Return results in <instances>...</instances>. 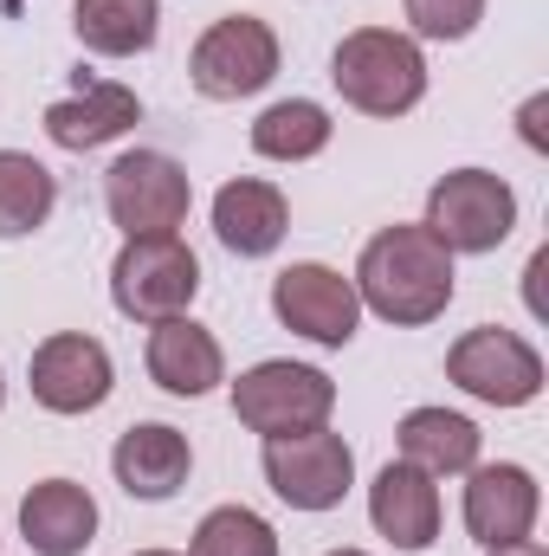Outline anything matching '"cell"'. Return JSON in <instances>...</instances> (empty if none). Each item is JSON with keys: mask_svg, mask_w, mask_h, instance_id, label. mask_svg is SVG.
I'll list each match as a JSON object with an SVG mask.
<instances>
[{"mask_svg": "<svg viewBox=\"0 0 549 556\" xmlns=\"http://www.w3.org/2000/svg\"><path fill=\"white\" fill-rule=\"evenodd\" d=\"M356 298L388 324H433L452 304V253L426 227H382L356 260Z\"/></svg>", "mask_w": 549, "mask_h": 556, "instance_id": "6da1fadb", "label": "cell"}, {"mask_svg": "<svg viewBox=\"0 0 549 556\" xmlns=\"http://www.w3.org/2000/svg\"><path fill=\"white\" fill-rule=\"evenodd\" d=\"M330 85L362 117H408L426 98V52L395 26H356L330 59Z\"/></svg>", "mask_w": 549, "mask_h": 556, "instance_id": "7a4b0ae2", "label": "cell"}, {"mask_svg": "<svg viewBox=\"0 0 549 556\" xmlns=\"http://www.w3.org/2000/svg\"><path fill=\"white\" fill-rule=\"evenodd\" d=\"M420 227L446 253H498L511 240V227H518V194L491 168H452V175L433 181Z\"/></svg>", "mask_w": 549, "mask_h": 556, "instance_id": "3957f363", "label": "cell"}, {"mask_svg": "<svg viewBox=\"0 0 549 556\" xmlns=\"http://www.w3.org/2000/svg\"><path fill=\"white\" fill-rule=\"evenodd\" d=\"M104 207L111 220L130 233V240H155V233H175L194 207V181L175 155L162 149H130L104 168Z\"/></svg>", "mask_w": 549, "mask_h": 556, "instance_id": "277c9868", "label": "cell"}, {"mask_svg": "<svg viewBox=\"0 0 549 556\" xmlns=\"http://www.w3.org/2000/svg\"><path fill=\"white\" fill-rule=\"evenodd\" d=\"M201 291V260L175 240V233H155V240H124L117 266H111V298L130 324H168V317H188Z\"/></svg>", "mask_w": 549, "mask_h": 556, "instance_id": "5b68a950", "label": "cell"}, {"mask_svg": "<svg viewBox=\"0 0 549 556\" xmlns=\"http://www.w3.org/2000/svg\"><path fill=\"white\" fill-rule=\"evenodd\" d=\"M188 78L201 98L214 104H233V98H253L278 78V33L259 20V13H227L214 20L194 52H188Z\"/></svg>", "mask_w": 549, "mask_h": 556, "instance_id": "8992f818", "label": "cell"}, {"mask_svg": "<svg viewBox=\"0 0 549 556\" xmlns=\"http://www.w3.org/2000/svg\"><path fill=\"white\" fill-rule=\"evenodd\" d=\"M446 376L472 402H485V408H524V402L544 395V356H537V343H524L518 330H498V324L465 330L446 350Z\"/></svg>", "mask_w": 549, "mask_h": 556, "instance_id": "52a82bcc", "label": "cell"}, {"mask_svg": "<svg viewBox=\"0 0 549 556\" xmlns=\"http://www.w3.org/2000/svg\"><path fill=\"white\" fill-rule=\"evenodd\" d=\"M336 408V382L310 363H253L240 382H233V415L246 420L253 433H310L323 427Z\"/></svg>", "mask_w": 549, "mask_h": 556, "instance_id": "ba28073f", "label": "cell"}, {"mask_svg": "<svg viewBox=\"0 0 549 556\" xmlns=\"http://www.w3.org/2000/svg\"><path fill=\"white\" fill-rule=\"evenodd\" d=\"M266 479L291 511H336L356 485V453L330 427L278 433V440H266Z\"/></svg>", "mask_w": 549, "mask_h": 556, "instance_id": "9c48e42d", "label": "cell"}, {"mask_svg": "<svg viewBox=\"0 0 549 556\" xmlns=\"http://www.w3.org/2000/svg\"><path fill=\"white\" fill-rule=\"evenodd\" d=\"M33 402L46 408V415H91V408H104L111 402V382H117V369H111V350L98 343V337H85V330H59V337H46L39 350H33Z\"/></svg>", "mask_w": 549, "mask_h": 556, "instance_id": "30bf717a", "label": "cell"}, {"mask_svg": "<svg viewBox=\"0 0 549 556\" xmlns=\"http://www.w3.org/2000/svg\"><path fill=\"white\" fill-rule=\"evenodd\" d=\"M272 311H278L284 330H297V337H310V343H323V350H343V343L356 337V324H362L356 285L343 273H330V266H317V260L284 266V273L272 278Z\"/></svg>", "mask_w": 549, "mask_h": 556, "instance_id": "8fae6325", "label": "cell"}, {"mask_svg": "<svg viewBox=\"0 0 549 556\" xmlns=\"http://www.w3.org/2000/svg\"><path fill=\"white\" fill-rule=\"evenodd\" d=\"M537 505H544V492L524 466H472L465 472V531L485 551H505V544L531 538Z\"/></svg>", "mask_w": 549, "mask_h": 556, "instance_id": "7c38bea8", "label": "cell"}, {"mask_svg": "<svg viewBox=\"0 0 549 556\" xmlns=\"http://www.w3.org/2000/svg\"><path fill=\"white\" fill-rule=\"evenodd\" d=\"M130 124H142V98L137 91L117 85V78H85V72H78V91L59 98V104L46 111V137L59 142V149H72V155L117 142Z\"/></svg>", "mask_w": 549, "mask_h": 556, "instance_id": "4fadbf2b", "label": "cell"}, {"mask_svg": "<svg viewBox=\"0 0 549 556\" xmlns=\"http://www.w3.org/2000/svg\"><path fill=\"white\" fill-rule=\"evenodd\" d=\"M111 472H117V485H124L130 498L162 505V498H175V492L188 485V472H194V446H188L181 427H168V420H142V427H130V433L117 440Z\"/></svg>", "mask_w": 549, "mask_h": 556, "instance_id": "5bb4252c", "label": "cell"}, {"mask_svg": "<svg viewBox=\"0 0 549 556\" xmlns=\"http://www.w3.org/2000/svg\"><path fill=\"white\" fill-rule=\"evenodd\" d=\"M369 518L395 551H433V538H439V485L408 459H388L375 472V485H369Z\"/></svg>", "mask_w": 549, "mask_h": 556, "instance_id": "9a60e30c", "label": "cell"}, {"mask_svg": "<svg viewBox=\"0 0 549 556\" xmlns=\"http://www.w3.org/2000/svg\"><path fill=\"white\" fill-rule=\"evenodd\" d=\"M20 538L39 556H85L98 538V498L78 479H39L20 498Z\"/></svg>", "mask_w": 549, "mask_h": 556, "instance_id": "2e32d148", "label": "cell"}, {"mask_svg": "<svg viewBox=\"0 0 549 556\" xmlns=\"http://www.w3.org/2000/svg\"><path fill=\"white\" fill-rule=\"evenodd\" d=\"M149 382L168 389V395H207L227 382V356L214 343V330H201L194 317H168V324H149Z\"/></svg>", "mask_w": 549, "mask_h": 556, "instance_id": "e0dca14e", "label": "cell"}, {"mask_svg": "<svg viewBox=\"0 0 549 556\" xmlns=\"http://www.w3.org/2000/svg\"><path fill=\"white\" fill-rule=\"evenodd\" d=\"M214 233H220L227 253L266 260V253H278V240L291 233V207H284V194H278L272 181L240 175V181H227L214 194Z\"/></svg>", "mask_w": 549, "mask_h": 556, "instance_id": "ac0fdd59", "label": "cell"}, {"mask_svg": "<svg viewBox=\"0 0 549 556\" xmlns=\"http://www.w3.org/2000/svg\"><path fill=\"white\" fill-rule=\"evenodd\" d=\"M401 459L420 466L426 479H446V472H472L478 466V427L452 408H413L401 420Z\"/></svg>", "mask_w": 549, "mask_h": 556, "instance_id": "d6986e66", "label": "cell"}, {"mask_svg": "<svg viewBox=\"0 0 549 556\" xmlns=\"http://www.w3.org/2000/svg\"><path fill=\"white\" fill-rule=\"evenodd\" d=\"M72 26H78V39L91 52L137 59V52L155 46V33H162V7L155 0H78L72 7Z\"/></svg>", "mask_w": 549, "mask_h": 556, "instance_id": "ffe728a7", "label": "cell"}, {"mask_svg": "<svg viewBox=\"0 0 549 556\" xmlns=\"http://www.w3.org/2000/svg\"><path fill=\"white\" fill-rule=\"evenodd\" d=\"M52 207H59L52 168L26 149H0V240H20V233L46 227Z\"/></svg>", "mask_w": 549, "mask_h": 556, "instance_id": "44dd1931", "label": "cell"}, {"mask_svg": "<svg viewBox=\"0 0 549 556\" xmlns=\"http://www.w3.org/2000/svg\"><path fill=\"white\" fill-rule=\"evenodd\" d=\"M330 111L323 104H310V98H284L272 111H259V124H253V149L266 155V162H310V155H323L330 149Z\"/></svg>", "mask_w": 549, "mask_h": 556, "instance_id": "7402d4cb", "label": "cell"}, {"mask_svg": "<svg viewBox=\"0 0 549 556\" xmlns=\"http://www.w3.org/2000/svg\"><path fill=\"white\" fill-rule=\"evenodd\" d=\"M188 556H278V531L246 505H220L194 525Z\"/></svg>", "mask_w": 549, "mask_h": 556, "instance_id": "603a6c76", "label": "cell"}, {"mask_svg": "<svg viewBox=\"0 0 549 556\" xmlns=\"http://www.w3.org/2000/svg\"><path fill=\"white\" fill-rule=\"evenodd\" d=\"M420 39H465L485 20V0H401Z\"/></svg>", "mask_w": 549, "mask_h": 556, "instance_id": "cb8c5ba5", "label": "cell"}, {"mask_svg": "<svg viewBox=\"0 0 549 556\" xmlns=\"http://www.w3.org/2000/svg\"><path fill=\"white\" fill-rule=\"evenodd\" d=\"M485 556H544V544H531V538H518V544H505V551H485Z\"/></svg>", "mask_w": 549, "mask_h": 556, "instance_id": "d4e9b609", "label": "cell"}, {"mask_svg": "<svg viewBox=\"0 0 549 556\" xmlns=\"http://www.w3.org/2000/svg\"><path fill=\"white\" fill-rule=\"evenodd\" d=\"M137 556H181V551H137Z\"/></svg>", "mask_w": 549, "mask_h": 556, "instance_id": "484cf974", "label": "cell"}, {"mask_svg": "<svg viewBox=\"0 0 549 556\" xmlns=\"http://www.w3.org/2000/svg\"><path fill=\"white\" fill-rule=\"evenodd\" d=\"M330 556H369V551H330Z\"/></svg>", "mask_w": 549, "mask_h": 556, "instance_id": "4316f807", "label": "cell"}, {"mask_svg": "<svg viewBox=\"0 0 549 556\" xmlns=\"http://www.w3.org/2000/svg\"><path fill=\"white\" fill-rule=\"evenodd\" d=\"M0 402H7V382H0Z\"/></svg>", "mask_w": 549, "mask_h": 556, "instance_id": "83f0119b", "label": "cell"}, {"mask_svg": "<svg viewBox=\"0 0 549 556\" xmlns=\"http://www.w3.org/2000/svg\"><path fill=\"white\" fill-rule=\"evenodd\" d=\"M7 7H20V0H7Z\"/></svg>", "mask_w": 549, "mask_h": 556, "instance_id": "f1b7e54d", "label": "cell"}]
</instances>
